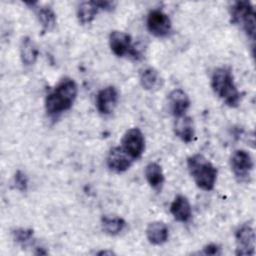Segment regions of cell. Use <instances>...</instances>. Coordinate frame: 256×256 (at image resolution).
Returning <instances> with one entry per match:
<instances>
[{"mask_svg": "<svg viewBox=\"0 0 256 256\" xmlns=\"http://www.w3.org/2000/svg\"><path fill=\"white\" fill-rule=\"evenodd\" d=\"M78 93L76 82L69 77L61 79L45 98V110L50 116H57L69 110Z\"/></svg>", "mask_w": 256, "mask_h": 256, "instance_id": "1", "label": "cell"}, {"mask_svg": "<svg viewBox=\"0 0 256 256\" xmlns=\"http://www.w3.org/2000/svg\"><path fill=\"white\" fill-rule=\"evenodd\" d=\"M211 87L214 93L229 107H237L241 100L231 70L227 67L216 68L211 77Z\"/></svg>", "mask_w": 256, "mask_h": 256, "instance_id": "2", "label": "cell"}, {"mask_svg": "<svg viewBox=\"0 0 256 256\" xmlns=\"http://www.w3.org/2000/svg\"><path fill=\"white\" fill-rule=\"evenodd\" d=\"M187 167L195 184L204 191H211L217 180L216 167L202 154H194L187 159Z\"/></svg>", "mask_w": 256, "mask_h": 256, "instance_id": "3", "label": "cell"}, {"mask_svg": "<svg viewBox=\"0 0 256 256\" xmlns=\"http://www.w3.org/2000/svg\"><path fill=\"white\" fill-rule=\"evenodd\" d=\"M231 21L239 25L246 35L254 41L256 31L255 11L249 1H237L231 7Z\"/></svg>", "mask_w": 256, "mask_h": 256, "instance_id": "4", "label": "cell"}, {"mask_svg": "<svg viewBox=\"0 0 256 256\" xmlns=\"http://www.w3.org/2000/svg\"><path fill=\"white\" fill-rule=\"evenodd\" d=\"M109 46L117 57H129L134 60L140 59L139 51L133 46L131 36L122 31H112L109 35Z\"/></svg>", "mask_w": 256, "mask_h": 256, "instance_id": "5", "label": "cell"}, {"mask_svg": "<svg viewBox=\"0 0 256 256\" xmlns=\"http://www.w3.org/2000/svg\"><path fill=\"white\" fill-rule=\"evenodd\" d=\"M230 165L235 178L239 182H249L254 163L251 155L243 149L235 150L230 159Z\"/></svg>", "mask_w": 256, "mask_h": 256, "instance_id": "6", "label": "cell"}, {"mask_svg": "<svg viewBox=\"0 0 256 256\" xmlns=\"http://www.w3.org/2000/svg\"><path fill=\"white\" fill-rule=\"evenodd\" d=\"M236 255L251 256L255 253V232L253 227L248 224H242L235 231Z\"/></svg>", "mask_w": 256, "mask_h": 256, "instance_id": "7", "label": "cell"}, {"mask_svg": "<svg viewBox=\"0 0 256 256\" xmlns=\"http://www.w3.org/2000/svg\"><path fill=\"white\" fill-rule=\"evenodd\" d=\"M121 147L134 160L140 158L145 149V139L141 130L138 128L128 129L121 139Z\"/></svg>", "mask_w": 256, "mask_h": 256, "instance_id": "8", "label": "cell"}, {"mask_svg": "<svg viewBox=\"0 0 256 256\" xmlns=\"http://www.w3.org/2000/svg\"><path fill=\"white\" fill-rule=\"evenodd\" d=\"M147 28L156 37L167 36L172 29V22L169 16L159 9L151 10L147 15Z\"/></svg>", "mask_w": 256, "mask_h": 256, "instance_id": "9", "label": "cell"}, {"mask_svg": "<svg viewBox=\"0 0 256 256\" xmlns=\"http://www.w3.org/2000/svg\"><path fill=\"white\" fill-rule=\"evenodd\" d=\"M133 161L134 159L121 146L112 148L106 157L108 168L116 173H122L128 170Z\"/></svg>", "mask_w": 256, "mask_h": 256, "instance_id": "10", "label": "cell"}, {"mask_svg": "<svg viewBox=\"0 0 256 256\" xmlns=\"http://www.w3.org/2000/svg\"><path fill=\"white\" fill-rule=\"evenodd\" d=\"M119 93L116 87L107 86L101 89L96 96V107L100 114L109 115L117 106Z\"/></svg>", "mask_w": 256, "mask_h": 256, "instance_id": "11", "label": "cell"}, {"mask_svg": "<svg viewBox=\"0 0 256 256\" xmlns=\"http://www.w3.org/2000/svg\"><path fill=\"white\" fill-rule=\"evenodd\" d=\"M169 109L172 115L177 118L186 115L190 107V99L185 91L182 89H175L170 92L168 96Z\"/></svg>", "mask_w": 256, "mask_h": 256, "instance_id": "12", "label": "cell"}, {"mask_svg": "<svg viewBox=\"0 0 256 256\" xmlns=\"http://www.w3.org/2000/svg\"><path fill=\"white\" fill-rule=\"evenodd\" d=\"M170 212L179 222H187L192 216V208L187 197L177 195L170 205Z\"/></svg>", "mask_w": 256, "mask_h": 256, "instance_id": "13", "label": "cell"}, {"mask_svg": "<svg viewBox=\"0 0 256 256\" xmlns=\"http://www.w3.org/2000/svg\"><path fill=\"white\" fill-rule=\"evenodd\" d=\"M174 133L183 142H191L195 136V129L192 118L187 115L175 118Z\"/></svg>", "mask_w": 256, "mask_h": 256, "instance_id": "14", "label": "cell"}, {"mask_svg": "<svg viewBox=\"0 0 256 256\" xmlns=\"http://www.w3.org/2000/svg\"><path fill=\"white\" fill-rule=\"evenodd\" d=\"M146 237L153 245H162L166 243L169 237L167 225L162 221H154L149 223L146 228Z\"/></svg>", "mask_w": 256, "mask_h": 256, "instance_id": "15", "label": "cell"}, {"mask_svg": "<svg viewBox=\"0 0 256 256\" xmlns=\"http://www.w3.org/2000/svg\"><path fill=\"white\" fill-rule=\"evenodd\" d=\"M139 81L141 86L148 91H157L163 86V78L159 71L153 67H147L142 70Z\"/></svg>", "mask_w": 256, "mask_h": 256, "instance_id": "16", "label": "cell"}, {"mask_svg": "<svg viewBox=\"0 0 256 256\" xmlns=\"http://www.w3.org/2000/svg\"><path fill=\"white\" fill-rule=\"evenodd\" d=\"M39 55V50L36 43L28 36L22 38L20 43V58L24 65H33Z\"/></svg>", "mask_w": 256, "mask_h": 256, "instance_id": "17", "label": "cell"}, {"mask_svg": "<svg viewBox=\"0 0 256 256\" xmlns=\"http://www.w3.org/2000/svg\"><path fill=\"white\" fill-rule=\"evenodd\" d=\"M145 177L148 184L155 191L160 192L164 184V174L162 167L156 162H150L145 168Z\"/></svg>", "mask_w": 256, "mask_h": 256, "instance_id": "18", "label": "cell"}, {"mask_svg": "<svg viewBox=\"0 0 256 256\" xmlns=\"http://www.w3.org/2000/svg\"><path fill=\"white\" fill-rule=\"evenodd\" d=\"M100 10L98 1L82 2L77 9V18L83 25L90 24Z\"/></svg>", "mask_w": 256, "mask_h": 256, "instance_id": "19", "label": "cell"}, {"mask_svg": "<svg viewBox=\"0 0 256 256\" xmlns=\"http://www.w3.org/2000/svg\"><path fill=\"white\" fill-rule=\"evenodd\" d=\"M102 230L111 236L120 234L126 227V222L123 218L118 216L104 215L101 218Z\"/></svg>", "mask_w": 256, "mask_h": 256, "instance_id": "20", "label": "cell"}, {"mask_svg": "<svg viewBox=\"0 0 256 256\" xmlns=\"http://www.w3.org/2000/svg\"><path fill=\"white\" fill-rule=\"evenodd\" d=\"M37 17L43 31L49 32L56 25V14L51 7H41L37 11Z\"/></svg>", "mask_w": 256, "mask_h": 256, "instance_id": "21", "label": "cell"}, {"mask_svg": "<svg viewBox=\"0 0 256 256\" xmlns=\"http://www.w3.org/2000/svg\"><path fill=\"white\" fill-rule=\"evenodd\" d=\"M33 230L30 228H17L12 231V236L15 242L22 246H27L33 240Z\"/></svg>", "mask_w": 256, "mask_h": 256, "instance_id": "22", "label": "cell"}, {"mask_svg": "<svg viewBox=\"0 0 256 256\" xmlns=\"http://www.w3.org/2000/svg\"><path fill=\"white\" fill-rule=\"evenodd\" d=\"M13 184L17 190L21 192H25L28 188V178L26 174L18 170L13 176Z\"/></svg>", "mask_w": 256, "mask_h": 256, "instance_id": "23", "label": "cell"}, {"mask_svg": "<svg viewBox=\"0 0 256 256\" xmlns=\"http://www.w3.org/2000/svg\"><path fill=\"white\" fill-rule=\"evenodd\" d=\"M201 254L205 255H220L221 254V248L215 244V243H210L206 246L203 247V250Z\"/></svg>", "mask_w": 256, "mask_h": 256, "instance_id": "24", "label": "cell"}, {"mask_svg": "<svg viewBox=\"0 0 256 256\" xmlns=\"http://www.w3.org/2000/svg\"><path fill=\"white\" fill-rule=\"evenodd\" d=\"M98 255H106V254H108V255H112V254H115L113 251H109V250H104V251H100V252H98L97 253Z\"/></svg>", "mask_w": 256, "mask_h": 256, "instance_id": "25", "label": "cell"}]
</instances>
